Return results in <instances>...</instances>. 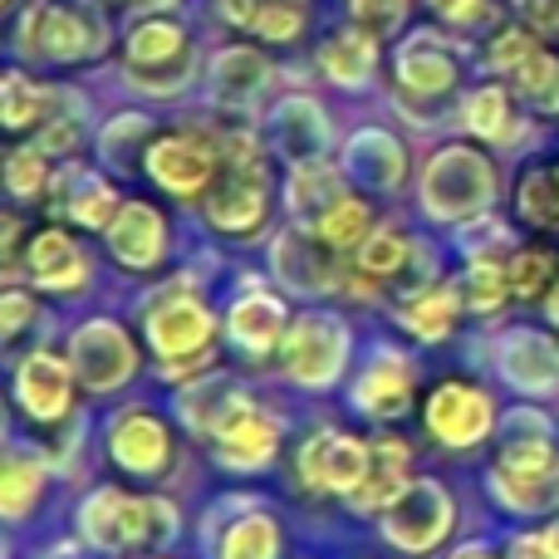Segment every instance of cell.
Wrapping results in <instances>:
<instances>
[{
	"mask_svg": "<svg viewBox=\"0 0 559 559\" xmlns=\"http://www.w3.org/2000/svg\"><path fill=\"white\" fill-rule=\"evenodd\" d=\"M486 486H491V501L521 521L559 511V432L545 407H506L501 427H496V462L486 472Z\"/></svg>",
	"mask_w": 559,
	"mask_h": 559,
	"instance_id": "1",
	"label": "cell"
},
{
	"mask_svg": "<svg viewBox=\"0 0 559 559\" xmlns=\"http://www.w3.org/2000/svg\"><path fill=\"white\" fill-rule=\"evenodd\" d=\"M216 314L197 285L173 280L153 299H143V338L157 358V378L167 383H192V378L212 373L216 364Z\"/></svg>",
	"mask_w": 559,
	"mask_h": 559,
	"instance_id": "2",
	"label": "cell"
},
{
	"mask_svg": "<svg viewBox=\"0 0 559 559\" xmlns=\"http://www.w3.org/2000/svg\"><path fill=\"white\" fill-rule=\"evenodd\" d=\"M74 525L88 550L133 555V550H167V545L177 540L182 515L157 491L133 496V491H123V486H94V491L79 501Z\"/></svg>",
	"mask_w": 559,
	"mask_h": 559,
	"instance_id": "3",
	"label": "cell"
},
{
	"mask_svg": "<svg viewBox=\"0 0 559 559\" xmlns=\"http://www.w3.org/2000/svg\"><path fill=\"white\" fill-rule=\"evenodd\" d=\"M348 354H354V324L344 314H329V309H305L289 319L275 364L285 383L324 393L348 373Z\"/></svg>",
	"mask_w": 559,
	"mask_h": 559,
	"instance_id": "4",
	"label": "cell"
},
{
	"mask_svg": "<svg viewBox=\"0 0 559 559\" xmlns=\"http://www.w3.org/2000/svg\"><path fill=\"white\" fill-rule=\"evenodd\" d=\"M423 212L442 226H472L496 202V173L476 147H442L423 173Z\"/></svg>",
	"mask_w": 559,
	"mask_h": 559,
	"instance_id": "5",
	"label": "cell"
},
{
	"mask_svg": "<svg viewBox=\"0 0 559 559\" xmlns=\"http://www.w3.org/2000/svg\"><path fill=\"white\" fill-rule=\"evenodd\" d=\"M456 531V501L437 476H413L378 515V535L407 559L437 555Z\"/></svg>",
	"mask_w": 559,
	"mask_h": 559,
	"instance_id": "6",
	"label": "cell"
},
{
	"mask_svg": "<svg viewBox=\"0 0 559 559\" xmlns=\"http://www.w3.org/2000/svg\"><path fill=\"white\" fill-rule=\"evenodd\" d=\"M271 216V182H265V163L255 153L251 138H231L226 143V173L216 187H206V222L226 236H251Z\"/></svg>",
	"mask_w": 559,
	"mask_h": 559,
	"instance_id": "7",
	"label": "cell"
},
{
	"mask_svg": "<svg viewBox=\"0 0 559 559\" xmlns=\"http://www.w3.org/2000/svg\"><path fill=\"white\" fill-rule=\"evenodd\" d=\"M501 427V407L472 378H442L423 403V432L442 452H476Z\"/></svg>",
	"mask_w": 559,
	"mask_h": 559,
	"instance_id": "8",
	"label": "cell"
},
{
	"mask_svg": "<svg viewBox=\"0 0 559 559\" xmlns=\"http://www.w3.org/2000/svg\"><path fill=\"white\" fill-rule=\"evenodd\" d=\"M104 456L123 476L153 486V481H163V476L173 472V462H177L173 427H167L147 403L118 407V413L104 423Z\"/></svg>",
	"mask_w": 559,
	"mask_h": 559,
	"instance_id": "9",
	"label": "cell"
},
{
	"mask_svg": "<svg viewBox=\"0 0 559 559\" xmlns=\"http://www.w3.org/2000/svg\"><path fill=\"white\" fill-rule=\"evenodd\" d=\"M69 368H74L79 388L84 393H118V388H128L138 378V344L133 334H128L118 319L108 314H94L84 319V324L69 334V348H64Z\"/></svg>",
	"mask_w": 559,
	"mask_h": 559,
	"instance_id": "10",
	"label": "cell"
},
{
	"mask_svg": "<svg viewBox=\"0 0 559 559\" xmlns=\"http://www.w3.org/2000/svg\"><path fill=\"white\" fill-rule=\"evenodd\" d=\"M368 462H373V442L344 432V427H319V432H309L299 442L295 476L314 496H344V501H354L368 476Z\"/></svg>",
	"mask_w": 559,
	"mask_h": 559,
	"instance_id": "11",
	"label": "cell"
},
{
	"mask_svg": "<svg viewBox=\"0 0 559 559\" xmlns=\"http://www.w3.org/2000/svg\"><path fill=\"white\" fill-rule=\"evenodd\" d=\"M280 442H285V427L280 417H271L251 393L241 388V397L231 403V413L222 417V427L212 432V456L222 472L231 476H255L280 456Z\"/></svg>",
	"mask_w": 559,
	"mask_h": 559,
	"instance_id": "12",
	"label": "cell"
},
{
	"mask_svg": "<svg viewBox=\"0 0 559 559\" xmlns=\"http://www.w3.org/2000/svg\"><path fill=\"white\" fill-rule=\"evenodd\" d=\"M496 378L521 397H555L559 393V338L540 324H511L491 344Z\"/></svg>",
	"mask_w": 559,
	"mask_h": 559,
	"instance_id": "13",
	"label": "cell"
},
{
	"mask_svg": "<svg viewBox=\"0 0 559 559\" xmlns=\"http://www.w3.org/2000/svg\"><path fill=\"white\" fill-rule=\"evenodd\" d=\"M417 393V364L413 354H403L397 344H373L364 358V368L348 383V407L358 417H373V423H393L413 407Z\"/></svg>",
	"mask_w": 559,
	"mask_h": 559,
	"instance_id": "14",
	"label": "cell"
},
{
	"mask_svg": "<svg viewBox=\"0 0 559 559\" xmlns=\"http://www.w3.org/2000/svg\"><path fill=\"white\" fill-rule=\"evenodd\" d=\"M74 368L69 358L49 354V348H29L15 364V378H10V393H15V407L29 417L35 427L64 423L74 413Z\"/></svg>",
	"mask_w": 559,
	"mask_h": 559,
	"instance_id": "15",
	"label": "cell"
},
{
	"mask_svg": "<svg viewBox=\"0 0 559 559\" xmlns=\"http://www.w3.org/2000/svg\"><path fill=\"white\" fill-rule=\"evenodd\" d=\"M20 49H35L45 59H88L104 49V20L88 5H35L25 15V35H20Z\"/></svg>",
	"mask_w": 559,
	"mask_h": 559,
	"instance_id": "16",
	"label": "cell"
},
{
	"mask_svg": "<svg viewBox=\"0 0 559 559\" xmlns=\"http://www.w3.org/2000/svg\"><path fill=\"white\" fill-rule=\"evenodd\" d=\"M271 271L280 280V289L289 295H305V299H319V295H334L344 285V271H338V251H329L314 231L305 226H289V231L275 236L271 246Z\"/></svg>",
	"mask_w": 559,
	"mask_h": 559,
	"instance_id": "17",
	"label": "cell"
},
{
	"mask_svg": "<svg viewBox=\"0 0 559 559\" xmlns=\"http://www.w3.org/2000/svg\"><path fill=\"white\" fill-rule=\"evenodd\" d=\"M222 334H226V344H231L241 358H251V364L255 358L280 354V344H285V334H289L285 299L271 295L265 285L241 289V295L231 299V309L222 314Z\"/></svg>",
	"mask_w": 559,
	"mask_h": 559,
	"instance_id": "18",
	"label": "cell"
},
{
	"mask_svg": "<svg viewBox=\"0 0 559 559\" xmlns=\"http://www.w3.org/2000/svg\"><path fill=\"white\" fill-rule=\"evenodd\" d=\"M143 173L173 197H202L216 177V157L202 138L167 133V138H157V143H147Z\"/></svg>",
	"mask_w": 559,
	"mask_h": 559,
	"instance_id": "19",
	"label": "cell"
},
{
	"mask_svg": "<svg viewBox=\"0 0 559 559\" xmlns=\"http://www.w3.org/2000/svg\"><path fill=\"white\" fill-rule=\"evenodd\" d=\"M108 255L123 271H157L167 261V222L153 202H123L114 226L104 231Z\"/></svg>",
	"mask_w": 559,
	"mask_h": 559,
	"instance_id": "20",
	"label": "cell"
},
{
	"mask_svg": "<svg viewBox=\"0 0 559 559\" xmlns=\"http://www.w3.org/2000/svg\"><path fill=\"white\" fill-rule=\"evenodd\" d=\"M25 280L49 295H84L88 285V255L69 231L49 226V231L29 236L25 246Z\"/></svg>",
	"mask_w": 559,
	"mask_h": 559,
	"instance_id": "21",
	"label": "cell"
},
{
	"mask_svg": "<svg viewBox=\"0 0 559 559\" xmlns=\"http://www.w3.org/2000/svg\"><path fill=\"white\" fill-rule=\"evenodd\" d=\"M456 74H462V45L432 35V29L413 35L397 49V84H403V94L437 98L456 84Z\"/></svg>",
	"mask_w": 559,
	"mask_h": 559,
	"instance_id": "22",
	"label": "cell"
},
{
	"mask_svg": "<svg viewBox=\"0 0 559 559\" xmlns=\"http://www.w3.org/2000/svg\"><path fill=\"white\" fill-rule=\"evenodd\" d=\"M462 309H466L462 285H423V289H407L393 314L417 344H442V338H452Z\"/></svg>",
	"mask_w": 559,
	"mask_h": 559,
	"instance_id": "23",
	"label": "cell"
},
{
	"mask_svg": "<svg viewBox=\"0 0 559 559\" xmlns=\"http://www.w3.org/2000/svg\"><path fill=\"white\" fill-rule=\"evenodd\" d=\"M55 216H69L88 231H108L118 216V192L84 167H64L55 177Z\"/></svg>",
	"mask_w": 559,
	"mask_h": 559,
	"instance_id": "24",
	"label": "cell"
},
{
	"mask_svg": "<svg viewBox=\"0 0 559 559\" xmlns=\"http://www.w3.org/2000/svg\"><path fill=\"white\" fill-rule=\"evenodd\" d=\"M236 397H241V383H236L231 373H216V368H212V373L192 378V383H177L173 407H177V417H182L187 432L212 442V432L222 427V417L231 413Z\"/></svg>",
	"mask_w": 559,
	"mask_h": 559,
	"instance_id": "25",
	"label": "cell"
},
{
	"mask_svg": "<svg viewBox=\"0 0 559 559\" xmlns=\"http://www.w3.org/2000/svg\"><path fill=\"white\" fill-rule=\"evenodd\" d=\"M271 143L289 163H319V153L329 147V123L319 114L314 98H285L271 118Z\"/></svg>",
	"mask_w": 559,
	"mask_h": 559,
	"instance_id": "26",
	"label": "cell"
},
{
	"mask_svg": "<svg viewBox=\"0 0 559 559\" xmlns=\"http://www.w3.org/2000/svg\"><path fill=\"white\" fill-rule=\"evenodd\" d=\"M407 481H413V447H407L403 437H373V462H368L364 486H358V496L348 506L364 515H383V506L393 501Z\"/></svg>",
	"mask_w": 559,
	"mask_h": 559,
	"instance_id": "27",
	"label": "cell"
},
{
	"mask_svg": "<svg viewBox=\"0 0 559 559\" xmlns=\"http://www.w3.org/2000/svg\"><path fill=\"white\" fill-rule=\"evenodd\" d=\"M344 173L354 177V182H364L368 192H393V187H403L407 153H403V143H397V138L368 128V133H358L354 143H348Z\"/></svg>",
	"mask_w": 559,
	"mask_h": 559,
	"instance_id": "28",
	"label": "cell"
},
{
	"mask_svg": "<svg viewBox=\"0 0 559 559\" xmlns=\"http://www.w3.org/2000/svg\"><path fill=\"white\" fill-rule=\"evenodd\" d=\"M49 486V456L39 447H20L10 442L5 452V476H0V506H5V521L20 525L29 511L39 506Z\"/></svg>",
	"mask_w": 559,
	"mask_h": 559,
	"instance_id": "29",
	"label": "cell"
},
{
	"mask_svg": "<svg viewBox=\"0 0 559 559\" xmlns=\"http://www.w3.org/2000/svg\"><path fill=\"white\" fill-rule=\"evenodd\" d=\"M212 84H216V98L231 108H246L271 88V64H265L255 49H222L212 64Z\"/></svg>",
	"mask_w": 559,
	"mask_h": 559,
	"instance_id": "30",
	"label": "cell"
},
{
	"mask_svg": "<svg viewBox=\"0 0 559 559\" xmlns=\"http://www.w3.org/2000/svg\"><path fill=\"white\" fill-rule=\"evenodd\" d=\"M373 64H378V49L368 39V29H338L319 49V69L344 88H364L373 79Z\"/></svg>",
	"mask_w": 559,
	"mask_h": 559,
	"instance_id": "31",
	"label": "cell"
},
{
	"mask_svg": "<svg viewBox=\"0 0 559 559\" xmlns=\"http://www.w3.org/2000/svg\"><path fill=\"white\" fill-rule=\"evenodd\" d=\"M285 550V531L271 511H246L216 540V559H280Z\"/></svg>",
	"mask_w": 559,
	"mask_h": 559,
	"instance_id": "32",
	"label": "cell"
},
{
	"mask_svg": "<svg viewBox=\"0 0 559 559\" xmlns=\"http://www.w3.org/2000/svg\"><path fill=\"white\" fill-rule=\"evenodd\" d=\"M417 261V246L407 241L397 226H373L368 231V241L354 251V265L364 280H378V285H393V280H403V271H413Z\"/></svg>",
	"mask_w": 559,
	"mask_h": 559,
	"instance_id": "33",
	"label": "cell"
},
{
	"mask_svg": "<svg viewBox=\"0 0 559 559\" xmlns=\"http://www.w3.org/2000/svg\"><path fill=\"white\" fill-rule=\"evenodd\" d=\"M511 299H550L559 289V251L555 246H515L506 255Z\"/></svg>",
	"mask_w": 559,
	"mask_h": 559,
	"instance_id": "34",
	"label": "cell"
},
{
	"mask_svg": "<svg viewBox=\"0 0 559 559\" xmlns=\"http://www.w3.org/2000/svg\"><path fill=\"white\" fill-rule=\"evenodd\" d=\"M338 197H348L344 177H338L334 167H324V163H299L295 177H289V212H295L299 222H309V226H314L319 216L338 202Z\"/></svg>",
	"mask_w": 559,
	"mask_h": 559,
	"instance_id": "35",
	"label": "cell"
},
{
	"mask_svg": "<svg viewBox=\"0 0 559 559\" xmlns=\"http://www.w3.org/2000/svg\"><path fill=\"white\" fill-rule=\"evenodd\" d=\"M462 123L476 138H486V143H511L521 133V118H515V104L506 98V88H476V94H466Z\"/></svg>",
	"mask_w": 559,
	"mask_h": 559,
	"instance_id": "36",
	"label": "cell"
},
{
	"mask_svg": "<svg viewBox=\"0 0 559 559\" xmlns=\"http://www.w3.org/2000/svg\"><path fill=\"white\" fill-rule=\"evenodd\" d=\"M515 206L531 226L559 236V163H535L515 187Z\"/></svg>",
	"mask_w": 559,
	"mask_h": 559,
	"instance_id": "37",
	"label": "cell"
},
{
	"mask_svg": "<svg viewBox=\"0 0 559 559\" xmlns=\"http://www.w3.org/2000/svg\"><path fill=\"white\" fill-rule=\"evenodd\" d=\"M511 299V280H506V255H476L466 261V275H462V305L472 314L491 319L496 309Z\"/></svg>",
	"mask_w": 559,
	"mask_h": 559,
	"instance_id": "38",
	"label": "cell"
},
{
	"mask_svg": "<svg viewBox=\"0 0 559 559\" xmlns=\"http://www.w3.org/2000/svg\"><path fill=\"white\" fill-rule=\"evenodd\" d=\"M309 231L319 236V241L329 246V251H358V246L368 241V231H373V216H368V206L358 202V197H338L334 206H329L324 216H319Z\"/></svg>",
	"mask_w": 559,
	"mask_h": 559,
	"instance_id": "39",
	"label": "cell"
},
{
	"mask_svg": "<svg viewBox=\"0 0 559 559\" xmlns=\"http://www.w3.org/2000/svg\"><path fill=\"white\" fill-rule=\"evenodd\" d=\"M182 55H187V35L173 20H147V25H138L133 35H128V59H133V69L173 64V59H182Z\"/></svg>",
	"mask_w": 559,
	"mask_h": 559,
	"instance_id": "40",
	"label": "cell"
},
{
	"mask_svg": "<svg viewBox=\"0 0 559 559\" xmlns=\"http://www.w3.org/2000/svg\"><path fill=\"white\" fill-rule=\"evenodd\" d=\"M5 187H10V197H20V202H35V197L49 187L45 153H39V147H15V153L5 157Z\"/></svg>",
	"mask_w": 559,
	"mask_h": 559,
	"instance_id": "41",
	"label": "cell"
},
{
	"mask_svg": "<svg viewBox=\"0 0 559 559\" xmlns=\"http://www.w3.org/2000/svg\"><path fill=\"white\" fill-rule=\"evenodd\" d=\"M45 88H35L20 69H10L5 74V128H25L35 123V118H45Z\"/></svg>",
	"mask_w": 559,
	"mask_h": 559,
	"instance_id": "42",
	"label": "cell"
},
{
	"mask_svg": "<svg viewBox=\"0 0 559 559\" xmlns=\"http://www.w3.org/2000/svg\"><path fill=\"white\" fill-rule=\"evenodd\" d=\"M299 25H305V10H299L295 0H271L265 10H255V29H261L265 39H295Z\"/></svg>",
	"mask_w": 559,
	"mask_h": 559,
	"instance_id": "43",
	"label": "cell"
},
{
	"mask_svg": "<svg viewBox=\"0 0 559 559\" xmlns=\"http://www.w3.org/2000/svg\"><path fill=\"white\" fill-rule=\"evenodd\" d=\"M403 5L407 0H348L358 29H368V35H388V29L403 20Z\"/></svg>",
	"mask_w": 559,
	"mask_h": 559,
	"instance_id": "44",
	"label": "cell"
},
{
	"mask_svg": "<svg viewBox=\"0 0 559 559\" xmlns=\"http://www.w3.org/2000/svg\"><path fill=\"white\" fill-rule=\"evenodd\" d=\"M35 319H39L35 295H25V289L10 285V289H5V344H15L25 329H35Z\"/></svg>",
	"mask_w": 559,
	"mask_h": 559,
	"instance_id": "45",
	"label": "cell"
},
{
	"mask_svg": "<svg viewBox=\"0 0 559 559\" xmlns=\"http://www.w3.org/2000/svg\"><path fill=\"white\" fill-rule=\"evenodd\" d=\"M506 559H550V545H545V531H521V535H511V540L501 545Z\"/></svg>",
	"mask_w": 559,
	"mask_h": 559,
	"instance_id": "46",
	"label": "cell"
},
{
	"mask_svg": "<svg viewBox=\"0 0 559 559\" xmlns=\"http://www.w3.org/2000/svg\"><path fill=\"white\" fill-rule=\"evenodd\" d=\"M432 5L442 10L447 20H456V25H472V20L486 10V0H432Z\"/></svg>",
	"mask_w": 559,
	"mask_h": 559,
	"instance_id": "47",
	"label": "cell"
},
{
	"mask_svg": "<svg viewBox=\"0 0 559 559\" xmlns=\"http://www.w3.org/2000/svg\"><path fill=\"white\" fill-rule=\"evenodd\" d=\"M447 559H506V550L496 540H466V545H456Z\"/></svg>",
	"mask_w": 559,
	"mask_h": 559,
	"instance_id": "48",
	"label": "cell"
},
{
	"mask_svg": "<svg viewBox=\"0 0 559 559\" xmlns=\"http://www.w3.org/2000/svg\"><path fill=\"white\" fill-rule=\"evenodd\" d=\"M216 10H222L231 25H255V0H216Z\"/></svg>",
	"mask_w": 559,
	"mask_h": 559,
	"instance_id": "49",
	"label": "cell"
},
{
	"mask_svg": "<svg viewBox=\"0 0 559 559\" xmlns=\"http://www.w3.org/2000/svg\"><path fill=\"white\" fill-rule=\"evenodd\" d=\"M545 545H550V559H559V515L545 525Z\"/></svg>",
	"mask_w": 559,
	"mask_h": 559,
	"instance_id": "50",
	"label": "cell"
},
{
	"mask_svg": "<svg viewBox=\"0 0 559 559\" xmlns=\"http://www.w3.org/2000/svg\"><path fill=\"white\" fill-rule=\"evenodd\" d=\"M545 108H550V114L559 118V84H555V94H550V104H545Z\"/></svg>",
	"mask_w": 559,
	"mask_h": 559,
	"instance_id": "51",
	"label": "cell"
}]
</instances>
